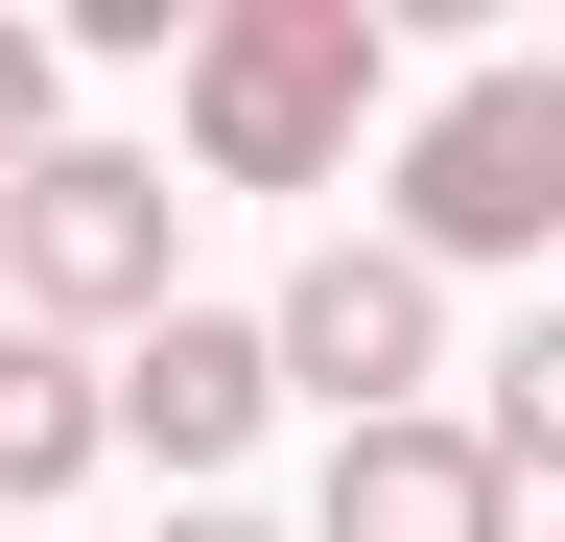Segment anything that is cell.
<instances>
[{
  "instance_id": "cell-1",
  "label": "cell",
  "mask_w": 565,
  "mask_h": 542,
  "mask_svg": "<svg viewBox=\"0 0 565 542\" xmlns=\"http://www.w3.org/2000/svg\"><path fill=\"white\" fill-rule=\"evenodd\" d=\"M377 95H401V24H377V0H212L189 72H166V118H189L212 189H330L353 142H377Z\"/></svg>"
},
{
  "instance_id": "cell-2",
  "label": "cell",
  "mask_w": 565,
  "mask_h": 542,
  "mask_svg": "<svg viewBox=\"0 0 565 542\" xmlns=\"http://www.w3.org/2000/svg\"><path fill=\"white\" fill-rule=\"evenodd\" d=\"M166 259H189V189L141 166V142H47L24 189H0V330H47V354H71V330L189 307Z\"/></svg>"
},
{
  "instance_id": "cell-3",
  "label": "cell",
  "mask_w": 565,
  "mask_h": 542,
  "mask_svg": "<svg viewBox=\"0 0 565 542\" xmlns=\"http://www.w3.org/2000/svg\"><path fill=\"white\" fill-rule=\"evenodd\" d=\"M424 284H448V259H542L565 236V72H448L401 118V213H377Z\"/></svg>"
},
{
  "instance_id": "cell-4",
  "label": "cell",
  "mask_w": 565,
  "mask_h": 542,
  "mask_svg": "<svg viewBox=\"0 0 565 542\" xmlns=\"http://www.w3.org/2000/svg\"><path fill=\"white\" fill-rule=\"evenodd\" d=\"M259 378L330 401V425H401V401L448 378V284H424L401 236H307V259H282V307H259Z\"/></svg>"
},
{
  "instance_id": "cell-5",
  "label": "cell",
  "mask_w": 565,
  "mask_h": 542,
  "mask_svg": "<svg viewBox=\"0 0 565 542\" xmlns=\"http://www.w3.org/2000/svg\"><path fill=\"white\" fill-rule=\"evenodd\" d=\"M259 425H282V378H259V307H141V330H118V378H95V448H166L189 496H212V471H236Z\"/></svg>"
},
{
  "instance_id": "cell-6",
  "label": "cell",
  "mask_w": 565,
  "mask_h": 542,
  "mask_svg": "<svg viewBox=\"0 0 565 542\" xmlns=\"http://www.w3.org/2000/svg\"><path fill=\"white\" fill-rule=\"evenodd\" d=\"M307 542H519V496H494V448L448 425V401H401V425H330Z\"/></svg>"
},
{
  "instance_id": "cell-7",
  "label": "cell",
  "mask_w": 565,
  "mask_h": 542,
  "mask_svg": "<svg viewBox=\"0 0 565 542\" xmlns=\"http://www.w3.org/2000/svg\"><path fill=\"white\" fill-rule=\"evenodd\" d=\"M71 471H95V354H47V330H0V519H47Z\"/></svg>"
},
{
  "instance_id": "cell-8",
  "label": "cell",
  "mask_w": 565,
  "mask_h": 542,
  "mask_svg": "<svg viewBox=\"0 0 565 542\" xmlns=\"http://www.w3.org/2000/svg\"><path fill=\"white\" fill-rule=\"evenodd\" d=\"M471 448H494V496H519V471H565V307H519L471 354Z\"/></svg>"
},
{
  "instance_id": "cell-9",
  "label": "cell",
  "mask_w": 565,
  "mask_h": 542,
  "mask_svg": "<svg viewBox=\"0 0 565 542\" xmlns=\"http://www.w3.org/2000/svg\"><path fill=\"white\" fill-rule=\"evenodd\" d=\"M71 142V24H0V189Z\"/></svg>"
},
{
  "instance_id": "cell-10",
  "label": "cell",
  "mask_w": 565,
  "mask_h": 542,
  "mask_svg": "<svg viewBox=\"0 0 565 542\" xmlns=\"http://www.w3.org/2000/svg\"><path fill=\"white\" fill-rule=\"evenodd\" d=\"M166 542H282V519H236V496H189V519H166Z\"/></svg>"
}]
</instances>
